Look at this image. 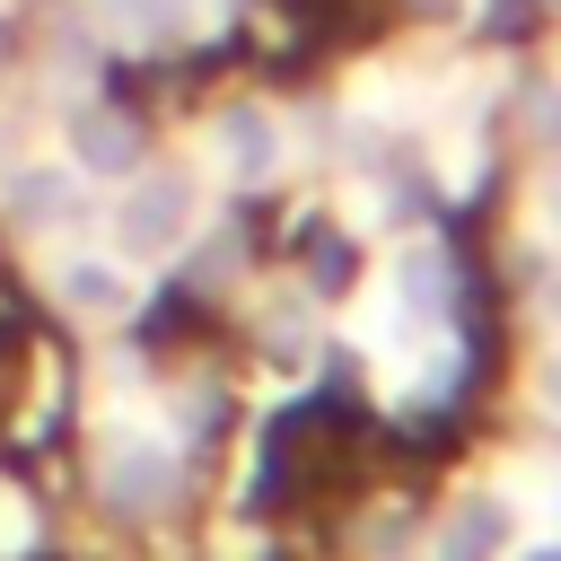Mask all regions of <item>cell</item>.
I'll use <instances>...</instances> for the list:
<instances>
[{
  "instance_id": "1",
  "label": "cell",
  "mask_w": 561,
  "mask_h": 561,
  "mask_svg": "<svg viewBox=\"0 0 561 561\" xmlns=\"http://www.w3.org/2000/svg\"><path fill=\"white\" fill-rule=\"evenodd\" d=\"M184 175H131L123 184V202H114V254L123 263H149V254H167L175 237H184Z\"/></svg>"
},
{
  "instance_id": "3",
  "label": "cell",
  "mask_w": 561,
  "mask_h": 561,
  "mask_svg": "<svg viewBox=\"0 0 561 561\" xmlns=\"http://www.w3.org/2000/svg\"><path fill=\"white\" fill-rule=\"evenodd\" d=\"M0 202L18 228H61V219H79V167H18Z\"/></svg>"
},
{
  "instance_id": "8",
  "label": "cell",
  "mask_w": 561,
  "mask_h": 561,
  "mask_svg": "<svg viewBox=\"0 0 561 561\" xmlns=\"http://www.w3.org/2000/svg\"><path fill=\"white\" fill-rule=\"evenodd\" d=\"M26 543H35V517H26V500L0 482V561H18Z\"/></svg>"
},
{
  "instance_id": "5",
  "label": "cell",
  "mask_w": 561,
  "mask_h": 561,
  "mask_svg": "<svg viewBox=\"0 0 561 561\" xmlns=\"http://www.w3.org/2000/svg\"><path fill=\"white\" fill-rule=\"evenodd\" d=\"M167 473H175V465H167L158 438H131V430H123V438L105 447V500H123V508H149V500L167 491Z\"/></svg>"
},
{
  "instance_id": "2",
  "label": "cell",
  "mask_w": 561,
  "mask_h": 561,
  "mask_svg": "<svg viewBox=\"0 0 561 561\" xmlns=\"http://www.w3.org/2000/svg\"><path fill=\"white\" fill-rule=\"evenodd\" d=\"M70 167H79V175H131V167H140V131H131V114H114V105H79V114H70Z\"/></svg>"
},
{
  "instance_id": "6",
  "label": "cell",
  "mask_w": 561,
  "mask_h": 561,
  "mask_svg": "<svg viewBox=\"0 0 561 561\" xmlns=\"http://www.w3.org/2000/svg\"><path fill=\"white\" fill-rule=\"evenodd\" d=\"M219 158L237 167V175H272L280 167V131H272V114H219Z\"/></svg>"
},
{
  "instance_id": "4",
  "label": "cell",
  "mask_w": 561,
  "mask_h": 561,
  "mask_svg": "<svg viewBox=\"0 0 561 561\" xmlns=\"http://www.w3.org/2000/svg\"><path fill=\"white\" fill-rule=\"evenodd\" d=\"M53 280H61V307H70V316H123V307H131L123 254H70Z\"/></svg>"
},
{
  "instance_id": "7",
  "label": "cell",
  "mask_w": 561,
  "mask_h": 561,
  "mask_svg": "<svg viewBox=\"0 0 561 561\" xmlns=\"http://www.w3.org/2000/svg\"><path fill=\"white\" fill-rule=\"evenodd\" d=\"M105 26L114 35H158L167 26V0H105Z\"/></svg>"
}]
</instances>
